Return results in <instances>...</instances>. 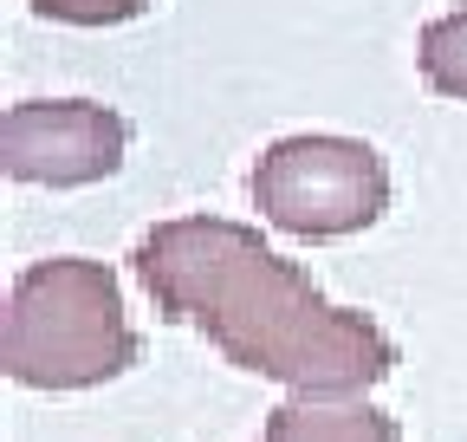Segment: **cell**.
<instances>
[{
	"label": "cell",
	"instance_id": "1",
	"mask_svg": "<svg viewBox=\"0 0 467 442\" xmlns=\"http://www.w3.org/2000/svg\"><path fill=\"white\" fill-rule=\"evenodd\" d=\"M130 267L162 319L202 339L292 397H364L396 371L389 332L350 306H331L318 280L273 254L247 221L175 215L130 247Z\"/></svg>",
	"mask_w": 467,
	"mask_h": 442
},
{
	"label": "cell",
	"instance_id": "2",
	"mask_svg": "<svg viewBox=\"0 0 467 442\" xmlns=\"http://www.w3.org/2000/svg\"><path fill=\"white\" fill-rule=\"evenodd\" d=\"M7 377L26 391H91L137 364L124 287L104 260L52 254L33 260L7 293Z\"/></svg>",
	"mask_w": 467,
	"mask_h": 442
},
{
	"label": "cell",
	"instance_id": "3",
	"mask_svg": "<svg viewBox=\"0 0 467 442\" xmlns=\"http://www.w3.org/2000/svg\"><path fill=\"white\" fill-rule=\"evenodd\" d=\"M254 208L279 235L299 241H344L383 221L389 208V163L364 137H279L254 163Z\"/></svg>",
	"mask_w": 467,
	"mask_h": 442
},
{
	"label": "cell",
	"instance_id": "4",
	"mask_svg": "<svg viewBox=\"0 0 467 442\" xmlns=\"http://www.w3.org/2000/svg\"><path fill=\"white\" fill-rule=\"evenodd\" d=\"M130 124L91 98H26L0 118V170L39 189H91L124 170Z\"/></svg>",
	"mask_w": 467,
	"mask_h": 442
},
{
	"label": "cell",
	"instance_id": "5",
	"mask_svg": "<svg viewBox=\"0 0 467 442\" xmlns=\"http://www.w3.org/2000/svg\"><path fill=\"white\" fill-rule=\"evenodd\" d=\"M260 442H402V429L358 397H292L266 416Z\"/></svg>",
	"mask_w": 467,
	"mask_h": 442
},
{
	"label": "cell",
	"instance_id": "6",
	"mask_svg": "<svg viewBox=\"0 0 467 442\" xmlns=\"http://www.w3.org/2000/svg\"><path fill=\"white\" fill-rule=\"evenodd\" d=\"M416 66H422V85H429L435 98L467 104V7H454V14H441V20L422 26Z\"/></svg>",
	"mask_w": 467,
	"mask_h": 442
},
{
	"label": "cell",
	"instance_id": "7",
	"mask_svg": "<svg viewBox=\"0 0 467 442\" xmlns=\"http://www.w3.org/2000/svg\"><path fill=\"white\" fill-rule=\"evenodd\" d=\"M26 7L58 26H124V20L150 14L156 0H26Z\"/></svg>",
	"mask_w": 467,
	"mask_h": 442
}]
</instances>
